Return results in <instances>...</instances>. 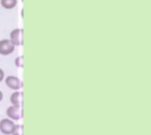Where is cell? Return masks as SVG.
I'll return each instance as SVG.
<instances>
[{
	"instance_id": "6da1fadb",
	"label": "cell",
	"mask_w": 151,
	"mask_h": 135,
	"mask_svg": "<svg viewBox=\"0 0 151 135\" xmlns=\"http://www.w3.org/2000/svg\"><path fill=\"white\" fill-rule=\"evenodd\" d=\"M16 125L10 118H4L0 121V131L3 134H12Z\"/></svg>"
},
{
	"instance_id": "7a4b0ae2",
	"label": "cell",
	"mask_w": 151,
	"mask_h": 135,
	"mask_svg": "<svg viewBox=\"0 0 151 135\" xmlns=\"http://www.w3.org/2000/svg\"><path fill=\"white\" fill-rule=\"evenodd\" d=\"M6 115L9 118L12 120H19L23 117L22 109L20 106L12 105L7 108L6 110Z\"/></svg>"
},
{
	"instance_id": "3957f363",
	"label": "cell",
	"mask_w": 151,
	"mask_h": 135,
	"mask_svg": "<svg viewBox=\"0 0 151 135\" xmlns=\"http://www.w3.org/2000/svg\"><path fill=\"white\" fill-rule=\"evenodd\" d=\"M15 45L9 40L4 39L0 41V54L3 56H7L14 51Z\"/></svg>"
},
{
	"instance_id": "277c9868",
	"label": "cell",
	"mask_w": 151,
	"mask_h": 135,
	"mask_svg": "<svg viewBox=\"0 0 151 135\" xmlns=\"http://www.w3.org/2000/svg\"><path fill=\"white\" fill-rule=\"evenodd\" d=\"M22 37H23V29H21V28L13 29L10 34V41L15 46L22 45V42H23Z\"/></svg>"
},
{
	"instance_id": "5b68a950",
	"label": "cell",
	"mask_w": 151,
	"mask_h": 135,
	"mask_svg": "<svg viewBox=\"0 0 151 135\" xmlns=\"http://www.w3.org/2000/svg\"><path fill=\"white\" fill-rule=\"evenodd\" d=\"M5 84L9 88L13 90H19L21 88V81L16 76H8L5 79Z\"/></svg>"
},
{
	"instance_id": "8992f818",
	"label": "cell",
	"mask_w": 151,
	"mask_h": 135,
	"mask_svg": "<svg viewBox=\"0 0 151 135\" xmlns=\"http://www.w3.org/2000/svg\"><path fill=\"white\" fill-rule=\"evenodd\" d=\"M22 97H23V93L16 91V92L12 94V96L10 97V101H11L12 105L21 107V105H22Z\"/></svg>"
},
{
	"instance_id": "52a82bcc",
	"label": "cell",
	"mask_w": 151,
	"mask_h": 135,
	"mask_svg": "<svg viewBox=\"0 0 151 135\" xmlns=\"http://www.w3.org/2000/svg\"><path fill=\"white\" fill-rule=\"evenodd\" d=\"M1 5L7 10H11L17 5L18 0H1Z\"/></svg>"
},
{
	"instance_id": "ba28073f",
	"label": "cell",
	"mask_w": 151,
	"mask_h": 135,
	"mask_svg": "<svg viewBox=\"0 0 151 135\" xmlns=\"http://www.w3.org/2000/svg\"><path fill=\"white\" fill-rule=\"evenodd\" d=\"M12 135H23V126L22 125H16L15 129Z\"/></svg>"
},
{
	"instance_id": "9c48e42d",
	"label": "cell",
	"mask_w": 151,
	"mask_h": 135,
	"mask_svg": "<svg viewBox=\"0 0 151 135\" xmlns=\"http://www.w3.org/2000/svg\"><path fill=\"white\" fill-rule=\"evenodd\" d=\"M15 65L18 67H20V68L23 67V57L22 56H19V57H16V59H15Z\"/></svg>"
},
{
	"instance_id": "30bf717a",
	"label": "cell",
	"mask_w": 151,
	"mask_h": 135,
	"mask_svg": "<svg viewBox=\"0 0 151 135\" xmlns=\"http://www.w3.org/2000/svg\"><path fill=\"white\" fill-rule=\"evenodd\" d=\"M4 77V71L0 68V82L3 80Z\"/></svg>"
},
{
	"instance_id": "8fae6325",
	"label": "cell",
	"mask_w": 151,
	"mask_h": 135,
	"mask_svg": "<svg viewBox=\"0 0 151 135\" xmlns=\"http://www.w3.org/2000/svg\"><path fill=\"white\" fill-rule=\"evenodd\" d=\"M3 97H4V96H3V93H2V92L0 91V102H1L2 100H3Z\"/></svg>"
},
{
	"instance_id": "7c38bea8",
	"label": "cell",
	"mask_w": 151,
	"mask_h": 135,
	"mask_svg": "<svg viewBox=\"0 0 151 135\" xmlns=\"http://www.w3.org/2000/svg\"><path fill=\"white\" fill-rule=\"evenodd\" d=\"M22 1H23V0H22Z\"/></svg>"
}]
</instances>
